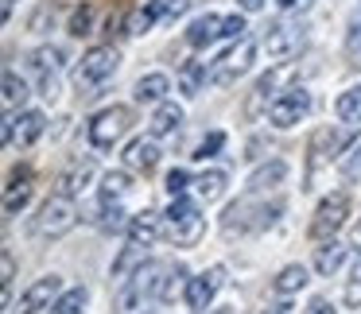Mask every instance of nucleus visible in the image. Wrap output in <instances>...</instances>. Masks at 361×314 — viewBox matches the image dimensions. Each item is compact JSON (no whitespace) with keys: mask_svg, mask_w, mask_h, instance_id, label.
Masks as SVG:
<instances>
[{"mask_svg":"<svg viewBox=\"0 0 361 314\" xmlns=\"http://www.w3.org/2000/svg\"><path fill=\"white\" fill-rule=\"evenodd\" d=\"M264 314H288V303H280V306H268Z\"/></svg>","mask_w":361,"mask_h":314,"instance_id":"49530a36","label":"nucleus"},{"mask_svg":"<svg viewBox=\"0 0 361 314\" xmlns=\"http://www.w3.org/2000/svg\"><path fill=\"white\" fill-rule=\"evenodd\" d=\"M74 221H78V210H74V202H71L66 194H55V198H47V202L39 206L35 233H39V237H63L66 229H74Z\"/></svg>","mask_w":361,"mask_h":314,"instance_id":"7ed1b4c3","label":"nucleus"},{"mask_svg":"<svg viewBox=\"0 0 361 314\" xmlns=\"http://www.w3.org/2000/svg\"><path fill=\"white\" fill-rule=\"evenodd\" d=\"M24 97H27V86L16 78V70H4V109L12 113L20 101H24Z\"/></svg>","mask_w":361,"mask_h":314,"instance_id":"c85d7f7f","label":"nucleus"},{"mask_svg":"<svg viewBox=\"0 0 361 314\" xmlns=\"http://www.w3.org/2000/svg\"><path fill=\"white\" fill-rule=\"evenodd\" d=\"M12 8H16V0H4V4H0V12H4V20L12 16Z\"/></svg>","mask_w":361,"mask_h":314,"instance_id":"a18cd8bd","label":"nucleus"},{"mask_svg":"<svg viewBox=\"0 0 361 314\" xmlns=\"http://www.w3.org/2000/svg\"><path fill=\"white\" fill-rule=\"evenodd\" d=\"M156 163H159V148H156V136H148V140H133L125 148V167L128 171H156Z\"/></svg>","mask_w":361,"mask_h":314,"instance_id":"f8f14e48","label":"nucleus"},{"mask_svg":"<svg viewBox=\"0 0 361 314\" xmlns=\"http://www.w3.org/2000/svg\"><path fill=\"white\" fill-rule=\"evenodd\" d=\"M202 82H206V63H187V66H183V74H179L183 94H190V97H195Z\"/></svg>","mask_w":361,"mask_h":314,"instance_id":"2f4dec72","label":"nucleus"},{"mask_svg":"<svg viewBox=\"0 0 361 314\" xmlns=\"http://www.w3.org/2000/svg\"><path fill=\"white\" fill-rule=\"evenodd\" d=\"M342 256H345V249L342 244H322L319 249V256H314V272L319 275H330V272H338V268H342Z\"/></svg>","mask_w":361,"mask_h":314,"instance_id":"b1692460","label":"nucleus"},{"mask_svg":"<svg viewBox=\"0 0 361 314\" xmlns=\"http://www.w3.org/2000/svg\"><path fill=\"white\" fill-rule=\"evenodd\" d=\"M295 43H299V35H295V27H288V24H272L264 32V51L272 58L291 55V51H295Z\"/></svg>","mask_w":361,"mask_h":314,"instance_id":"f3484780","label":"nucleus"},{"mask_svg":"<svg viewBox=\"0 0 361 314\" xmlns=\"http://www.w3.org/2000/svg\"><path fill=\"white\" fill-rule=\"evenodd\" d=\"M342 175H345V179H357V175H361V144L350 151V159H342Z\"/></svg>","mask_w":361,"mask_h":314,"instance_id":"4c0bfd02","label":"nucleus"},{"mask_svg":"<svg viewBox=\"0 0 361 314\" xmlns=\"http://www.w3.org/2000/svg\"><path fill=\"white\" fill-rule=\"evenodd\" d=\"M307 314H334V303H330V299H311Z\"/></svg>","mask_w":361,"mask_h":314,"instance_id":"a19ab883","label":"nucleus"},{"mask_svg":"<svg viewBox=\"0 0 361 314\" xmlns=\"http://www.w3.org/2000/svg\"><path fill=\"white\" fill-rule=\"evenodd\" d=\"M187 182H190V175L175 167V171L167 175V190H171V198H183V194H187Z\"/></svg>","mask_w":361,"mask_h":314,"instance_id":"c9c22d12","label":"nucleus"},{"mask_svg":"<svg viewBox=\"0 0 361 314\" xmlns=\"http://www.w3.org/2000/svg\"><path fill=\"white\" fill-rule=\"evenodd\" d=\"M159 233H164V225H159V213L156 210L133 213V221H128V241H133V244H144V249H148Z\"/></svg>","mask_w":361,"mask_h":314,"instance_id":"ddd939ff","label":"nucleus"},{"mask_svg":"<svg viewBox=\"0 0 361 314\" xmlns=\"http://www.w3.org/2000/svg\"><path fill=\"white\" fill-rule=\"evenodd\" d=\"M252 58H257V43L237 39V47L226 51V55H221L218 63L210 66V82H218V86H233V82L252 66Z\"/></svg>","mask_w":361,"mask_h":314,"instance_id":"423d86ee","label":"nucleus"},{"mask_svg":"<svg viewBox=\"0 0 361 314\" xmlns=\"http://www.w3.org/2000/svg\"><path fill=\"white\" fill-rule=\"evenodd\" d=\"M51 20H55V8H51V4H43V8L32 16V24H27V32H43V27H47Z\"/></svg>","mask_w":361,"mask_h":314,"instance_id":"58836bf2","label":"nucleus"},{"mask_svg":"<svg viewBox=\"0 0 361 314\" xmlns=\"http://www.w3.org/2000/svg\"><path fill=\"white\" fill-rule=\"evenodd\" d=\"M288 78H291V66H276V70H268L264 78L257 82L252 97H249V117H257V113H260V105L268 101V94H276V86H280V82H288Z\"/></svg>","mask_w":361,"mask_h":314,"instance_id":"dca6fc26","label":"nucleus"},{"mask_svg":"<svg viewBox=\"0 0 361 314\" xmlns=\"http://www.w3.org/2000/svg\"><path fill=\"white\" fill-rule=\"evenodd\" d=\"M128 125H133V113H128L125 105L102 109L94 120H90V144H94V148H113V144L128 132Z\"/></svg>","mask_w":361,"mask_h":314,"instance_id":"39448f33","label":"nucleus"},{"mask_svg":"<svg viewBox=\"0 0 361 314\" xmlns=\"http://www.w3.org/2000/svg\"><path fill=\"white\" fill-rule=\"evenodd\" d=\"M167 237H171V244H179V249H195L198 241H202L206 233V218L198 213L195 202H187V198H171V206H167Z\"/></svg>","mask_w":361,"mask_h":314,"instance_id":"f03ea898","label":"nucleus"},{"mask_svg":"<svg viewBox=\"0 0 361 314\" xmlns=\"http://www.w3.org/2000/svg\"><path fill=\"white\" fill-rule=\"evenodd\" d=\"M140 260H144V244H133V241H128V249L121 252V260L113 264V280H121V283H125V275L133 272V268L140 264Z\"/></svg>","mask_w":361,"mask_h":314,"instance_id":"cd10ccee","label":"nucleus"},{"mask_svg":"<svg viewBox=\"0 0 361 314\" xmlns=\"http://www.w3.org/2000/svg\"><path fill=\"white\" fill-rule=\"evenodd\" d=\"M117 63H121L117 47H94V51H86V55H82V63L74 66V86H78V94L82 97H97V89H102L113 74H117Z\"/></svg>","mask_w":361,"mask_h":314,"instance_id":"f257e3e1","label":"nucleus"},{"mask_svg":"<svg viewBox=\"0 0 361 314\" xmlns=\"http://www.w3.org/2000/svg\"><path fill=\"white\" fill-rule=\"evenodd\" d=\"M183 125V109L179 105H159L156 117H152V136H171Z\"/></svg>","mask_w":361,"mask_h":314,"instance_id":"412c9836","label":"nucleus"},{"mask_svg":"<svg viewBox=\"0 0 361 314\" xmlns=\"http://www.w3.org/2000/svg\"><path fill=\"white\" fill-rule=\"evenodd\" d=\"M94 179V163H74L71 171H63L59 175V194H66V198H74V194H82L86 190V182Z\"/></svg>","mask_w":361,"mask_h":314,"instance_id":"aec40b11","label":"nucleus"},{"mask_svg":"<svg viewBox=\"0 0 361 314\" xmlns=\"http://www.w3.org/2000/svg\"><path fill=\"white\" fill-rule=\"evenodd\" d=\"M345 218H350V194L338 190V194H330L319 202V210H314V218H311V237H319V241L334 237Z\"/></svg>","mask_w":361,"mask_h":314,"instance_id":"0eeeda50","label":"nucleus"},{"mask_svg":"<svg viewBox=\"0 0 361 314\" xmlns=\"http://www.w3.org/2000/svg\"><path fill=\"white\" fill-rule=\"evenodd\" d=\"M128 187H133V179H128L125 171H117V175H105V187H102V202H117L121 194H128Z\"/></svg>","mask_w":361,"mask_h":314,"instance_id":"7c9ffc66","label":"nucleus"},{"mask_svg":"<svg viewBox=\"0 0 361 314\" xmlns=\"http://www.w3.org/2000/svg\"><path fill=\"white\" fill-rule=\"evenodd\" d=\"M221 280H226V268H210V272L187 280V306L190 310H206L214 303V295H218Z\"/></svg>","mask_w":361,"mask_h":314,"instance_id":"1a4fd4ad","label":"nucleus"},{"mask_svg":"<svg viewBox=\"0 0 361 314\" xmlns=\"http://www.w3.org/2000/svg\"><path fill=\"white\" fill-rule=\"evenodd\" d=\"M167 94V74H148L136 82V101H159Z\"/></svg>","mask_w":361,"mask_h":314,"instance_id":"393cba45","label":"nucleus"},{"mask_svg":"<svg viewBox=\"0 0 361 314\" xmlns=\"http://www.w3.org/2000/svg\"><path fill=\"white\" fill-rule=\"evenodd\" d=\"M283 175H288V163H283V159H272V163H264L260 171H252V175H249V194H260V190L280 187Z\"/></svg>","mask_w":361,"mask_h":314,"instance_id":"6ab92c4d","label":"nucleus"},{"mask_svg":"<svg viewBox=\"0 0 361 314\" xmlns=\"http://www.w3.org/2000/svg\"><path fill=\"white\" fill-rule=\"evenodd\" d=\"M27 198H32V171H27V167H20V171L8 175V190H4V213H8V218H16V213L27 206Z\"/></svg>","mask_w":361,"mask_h":314,"instance_id":"9b49d317","label":"nucleus"},{"mask_svg":"<svg viewBox=\"0 0 361 314\" xmlns=\"http://www.w3.org/2000/svg\"><path fill=\"white\" fill-rule=\"evenodd\" d=\"M221 190H226V171H202V175L195 179V194L202 198V202L221 198Z\"/></svg>","mask_w":361,"mask_h":314,"instance_id":"4be33fe9","label":"nucleus"},{"mask_svg":"<svg viewBox=\"0 0 361 314\" xmlns=\"http://www.w3.org/2000/svg\"><path fill=\"white\" fill-rule=\"evenodd\" d=\"M82 306H86V287H71L66 295L55 299L51 314H82Z\"/></svg>","mask_w":361,"mask_h":314,"instance_id":"bb28decb","label":"nucleus"},{"mask_svg":"<svg viewBox=\"0 0 361 314\" xmlns=\"http://www.w3.org/2000/svg\"><path fill=\"white\" fill-rule=\"evenodd\" d=\"M299 287H307V268L291 264L276 275V291H280V295H291V291H299Z\"/></svg>","mask_w":361,"mask_h":314,"instance_id":"a878e982","label":"nucleus"},{"mask_svg":"<svg viewBox=\"0 0 361 314\" xmlns=\"http://www.w3.org/2000/svg\"><path fill=\"white\" fill-rule=\"evenodd\" d=\"M183 280H187V268H183V264H171V268H167V272H164V283H159V303H171Z\"/></svg>","mask_w":361,"mask_h":314,"instance_id":"c756f323","label":"nucleus"},{"mask_svg":"<svg viewBox=\"0 0 361 314\" xmlns=\"http://www.w3.org/2000/svg\"><path fill=\"white\" fill-rule=\"evenodd\" d=\"M350 140V136L334 132V128H319V132L311 136V163H307V187H314V175H319V167L326 163L330 156H334L342 144Z\"/></svg>","mask_w":361,"mask_h":314,"instance_id":"6e6552de","label":"nucleus"},{"mask_svg":"<svg viewBox=\"0 0 361 314\" xmlns=\"http://www.w3.org/2000/svg\"><path fill=\"white\" fill-rule=\"evenodd\" d=\"M221 39V16H214V12H206V16H198L195 24L187 27V43L190 47H206V43Z\"/></svg>","mask_w":361,"mask_h":314,"instance_id":"a211bd4d","label":"nucleus"},{"mask_svg":"<svg viewBox=\"0 0 361 314\" xmlns=\"http://www.w3.org/2000/svg\"><path fill=\"white\" fill-rule=\"evenodd\" d=\"M334 113L345 120V125H361V86L357 89H345V94L338 97Z\"/></svg>","mask_w":361,"mask_h":314,"instance_id":"5701e85b","label":"nucleus"},{"mask_svg":"<svg viewBox=\"0 0 361 314\" xmlns=\"http://www.w3.org/2000/svg\"><path fill=\"white\" fill-rule=\"evenodd\" d=\"M345 303H350V306H361V280H353L350 287H345Z\"/></svg>","mask_w":361,"mask_h":314,"instance_id":"79ce46f5","label":"nucleus"},{"mask_svg":"<svg viewBox=\"0 0 361 314\" xmlns=\"http://www.w3.org/2000/svg\"><path fill=\"white\" fill-rule=\"evenodd\" d=\"M214 314H233V310H214Z\"/></svg>","mask_w":361,"mask_h":314,"instance_id":"8fccbe9b","label":"nucleus"},{"mask_svg":"<svg viewBox=\"0 0 361 314\" xmlns=\"http://www.w3.org/2000/svg\"><path fill=\"white\" fill-rule=\"evenodd\" d=\"M307 4H311V0H299V8H307Z\"/></svg>","mask_w":361,"mask_h":314,"instance_id":"09e8293b","label":"nucleus"},{"mask_svg":"<svg viewBox=\"0 0 361 314\" xmlns=\"http://www.w3.org/2000/svg\"><path fill=\"white\" fill-rule=\"evenodd\" d=\"M43 128H47V117L43 113H20V120L12 125V144H20V148H27V144H35L43 136Z\"/></svg>","mask_w":361,"mask_h":314,"instance_id":"2eb2a0df","label":"nucleus"},{"mask_svg":"<svg viewBox=\"0 0 361 314\" xmlns=\"http://www.w3.org/2000/svg\"><path fill=\"white\" fill-rule=\"evenodd\" d=\"M350 244H353V249L361 252V221H357V225H353V233H350Z\"/></svg>","mask_w":361,"mask_h":314,"instance_id":"c03bdc74","label":"nucleus"},{"mask_svg":"<svg viewBox=\"0 0 361 314\" xmlns=\"http://www.w3.org/2000/svg\"><path fill=\"white\" fill-rule=\"evenodd\" d=\"M311 113V94H307L303 86H291L283 89V94L272 97V105H268V120H272L276 128H291L299 125V120Z\"/></svg>","mask_w":361,"mask_h":314,"instance_id":"20e7f679","label":"nucleus"},{"mask_svg":"<svg viewBox=\"0 0 361 314\" xmlns=\"http://www.w3.org/2000/svg\"><path fill=\"white\" fill-rule=\"evenodd\" d=\"M90 20H94V12H90L86 4H82V8L71 16V35H78V39H82V35L90 32Z\"/></svg>","mask_w":361,"mask_h":314,"instance_id":"473e14b6","label":"nucleus"},{"mask_svg":"<svg viewBox=\"0 0 361 314\" xmlns=\"http://www.w3.org/2000/svg\"><path fill=\"white\" fill-rule=\"evenodd\" d=\"M245 35V16H226L221 20V39H241Z\"/></svg>","mask_w":361,"mask_h":314,"instance_id":"f704fd0d","label":"nucleus"},{"mask_svg":"<svg viewBox=\"0 0 361 314\" xmlns=\"http://www.w3.org/2000/svg\"><path fill=\"white\" fill-rule=\"evenodd\" d=\"M105 35H109V39H113V35H128V27H125V12H113L109 24H105Z\"/></svg>","mask_w":361,"mask_h":314,"instance_id":"ea45409f","label":"nucleus"},{"mask_svg":"<svg viewBox=\"0 0 361 314\" xmlns=\"http://www.w3.org/2000/svg\"><path fill=\"white\" fill-rule=\"evenodd\" d=\"M345 51H350V55H357V51H361V8L353 12V20H350V35H345Z\"/></svg>","mask_w":361,"mask_h":314,"instance_id":"72a5a7b5","label":"nucleus"},{"mask_svg":"<svg viewBox=\"0 0 361 314\" xmlns=\"http://www.w3.org/2000/svg\"><path fill=\"white\" fill-rule=\"evenodd\" d=\"M280 4H283V8H295V4H299V0H280Z\"/></svg>","mask_w":361,"mask_h":314,"instance_id":"de8ad7c7","label":"nucleus"},{"mask_svg":"<svg viewBox=\"0 0 361 314\" xmlns=\"http://www.w3.org/2000/svg\"><path fill=\"white\" fill-rule=\"evenodd\" d=\"M264 8V0H241V12H260Z\"/></svg>","mask_w":361,"mask_h":314,"instance_id":"37998d69","label":"nucleus"},{"mask_svg":"<svg viewBox=\"0 0 361 314\" xmlns=\"http://www.w3.org/2000/svg\"><path fill=\"white\" fill-rule=\"evenodd\" d=\"M59 287H63V283H59V275H43V280H35L32 287L24 291V299H20L16 310L20 314H39L43 306H51V299L59 295Z\"/></svg>","mask_w":361,"mask_h":314,"instance_id":"9d476101","label":"nucleus"},{"mask_svg":"<svg viewBox=\"0 0 361 314\" xmlns=\"http://www.w3.org/2000/svg\"><path fill=\"white\" fill-rule=\"evenodd\" d=\"M171 12V0H148L144 8H136L133 12V20H128V35H144V32H152V27L159 24V20Z\"/></svg>","mask_w":361,"mask_h":314,"instance_id":"4468645a","label":"nucleus"},{"mask_svg":"<svg viewBox=\"0 0 361 314\" xmlns=\"http://www.w3.org/2000/svg\"><path fill=\"white\" fill-rule=\"evenodd\" d=\"M221 144H226V136H221V132H210V136H206V140H202V144H198V151H195V159H206V156H214V151H218V148H221Z\"/></svg>","mask_w":361,"mask_h":314,"instance_id":"e433bc0d","label":"nucleus"}]
</instances>
